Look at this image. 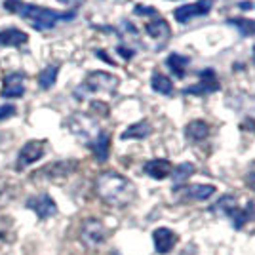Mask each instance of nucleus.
Wrapping results in <instances>:
<instances>
[{
    "instance_id": "nucleus-1",
    "label": "nucleus",
    "mask_w": 255,
    "mask_h": 255,
    "mask_svg": "<svg viewBox=\"0 0 255 255\" xmlns=\"http://www.w3.org/2000/svg\"><path fill=\"white\" fill-rule=\"evenodd\" d=\"M97 196L113 208H126L135 200V185L117 171H105L96 181Z\"/></svg>"
},
{
    "instance_id": "nucleus-2",
    "label": "nucleus",
    "mask_w": 255,
    "mask_h": 255,
    "mask_svg": "<svg viewBox=\"0 0 255 255\" xmlns=\"http://www.w3.org/2000/svg\"><path fill=\"white\" fill-rule=\"evenodd\" d=\"M19 15L31 25L32 29H36V31H50L59 21L75 19L76 13L75 11H55L50 10V8L36 6V4H23L21 10H19Z\"/></svg>"
},
{
    "instance_id": "nucleus-3",
    "label": "nucleus",
    "mask_w": 255,
    "mask_h": 255,
    "mask_svg": "<svg viewBox=\"0 0 255 255\" xmlns=\"http://www.w3.org/2000/svg\"><path fill=\"white\" fill-rule=\"evenodd\" d=\"M118 80L115 75L105 73V71H94L86 76V82L80 90H88V92H101V94H115L117 92Z\"/></svg>"
},
{
    "instance_id": "nucleus-4",
    "label": "nucleus",
    "mask_w": 255,
    "mask_h": 255,
    "mask_svg": "<svg viewBox=\"0 0 255 255\" xmlns=\"http://www.w3.org/2000/svg\"><path fill=\"white\" fill-rule=\"evenodd\" d=\"M69 128H71V131L75 133L76 137L84 139L88 145L101 133L97 122L92 117H88V115H73L69 118Z\"/></svg>"
},
{
    "instance_id": "nucleus-5",
    "label": "nucleus",
    "mask_w": 255,
    "mask_h": 255,
    "mask_svg": "<svg viewBox=\"0 0 255 255\" xmlns=\"http://www.w3.org/2000/svg\"><path fill=\"white\" fill-rule=\"evenodd\" d=\"M80 238L86 246L96 248V246L103 244L107 238V229L105 225L101 223L99 219H86L80 229Z\"/></svg>"
},
{
    "instance_id": "nucleus-6",
    "label": "nucleus",
    "mask_w": 255,
    "mask_h": 255,
    "mask_svg": "<svg viewBox=\"0 0 255 255\" xmlns=\"http://www.w3.org/2000/svg\"><path fill=\"white\" fill-rule=\"evenodd\" d=\"M219 88H221V86H219V80H217V76L213 73V69H206V71L200 73V84L185 88L183 94H185V96H187V94L202 96V94H213V92H217Z\"/></svg>"
},
{
    "instance_id": "nucleus-7",
    "label": "nucleus",
    "mask_w": 255,
    "mask_h": 255,
    "mask_svg": "<svg viewBox=\"0 0 255 255\" xmlns=\"http://www.w3.org/2000/svg\"><path fill=\"white\" fill-rule=\"evenodd\" d=\"M212 10V2L210 0H198L194 4H187V6H179L177 10L173 11L175 19L179 23H189L192 17H200V15H206Z\"/></svg>"
},
{
    "instance_id": "nucleus-8",
    "label": "nucleus",
    "mask_w": 255,
    "mask_h": 255,
    "mask_svg": "<svg viewBox=\"0 0 255 255\" xmlns=\"http://www.w3.org/2000/svg\"><path fill=\"white\" fill-rule=\"evenodd\" d=\"M42 154H44V143L42 141H36V139L27 141V143L21 147V150H19V156H17V168L23 170V168L31 166L32 162H36V160L42 158Z\"/></svg>"
},
{
    "instance_id": "nucleus-9",
    "label": "nucleus",
    "mask_w": 255,
    "mask_h": 255,
    "mask_svg": "<svg viewBox=\"0 0 255 255\" xmlns=\"http://www.w3.org/2000/svg\"><path fill=\"white\" fill-rule=\"evenodd\" d=\"M27 208L32 210L40 219H48V217H52V215L57 213V206H55V202L52 200V196H48V194L31 196V198L27 200Z\"/></svg>"
},
{
    "instance_id": "nucleus-10",
    "label": "nucleus",
    "mask_w": 255,
    "mask_h": 255,
    "mask_svg": "<svg viewBox=\"0 0 255 255\" xmlns=\"http://www.w3.org/2000/svg\"><path fill=\"white\" fill-rule=\"evenodd\" d=\"M23 94H25V76L21 73H10L4 76L0 96L6 99H15V97H21Z\"/></svg>"
},
{
    "instance_id": "nucleus-11",
    "label": "nucleus",
    "mask_w": 255,
    "mask_h": 255,
    "mask_svg": "<svg viewBox=\"0 0 255 255\" xmlns=\"http://www.w3.org/2000/svg\"><path fill=\"white\" fill-rule=\"evenodd\" d=\"M152 240H154V250L160 255H166L170 254L173 250V246L177 244V234L170 231V229H166V227H160L152 234Z\"/></svg>"
},
{
    "instance_id": "nucleus-12",
    "label": "nucleus",
    "mask_w": 255,
    "mask_h": 255,
    "mask_svg": "<svg viewBox=\"0 0 255 255\" xmlns=\"http://www.w3.org/2000/svg\"><path fill=\"white\" fill-rule=\"evenodd\" d=\"M143 170H145V173L150 175L152 179H166L171 173V164H170V160H166V158H154V160H149Z\"/></svg>"
},
{
    "instance_id": "nucleus-13",
    "label": "nucleus",
    "mask_w": 255,
    "mask_h": 255,
    "mask_svg": "<svg viewBox=\"0 0 255 255\" xmlns=\"http://www.w3.org/2000/svg\"><path fill=\"white\" fill-rule=\"evenodd\" d=\"M145 31L149 36L152 38H162V40H168L171 34V29H170V23L166 21V19H162V17H156V19H152L145 25Z\"/></svg>"
},
{
    "instance_id": "nucleus-14",
    "label": "nucleus",
    "mask_w": 255,
    "mask_h": 255,
    "mask_svg": "<svg viewBox=\"0 0 255 255\" xmlns=\"http://www.w3.org/2000/svg\"><path fill=\"white\" fill-rule=\"evenodd\" d=\"M208 133H210V126L204 120H192L185 128V135L191 139V141H196V143L204 141V139L208 137Z\"/></svg>"
},
{
    "instance_id": "nucleus-15",
    "label": "nucleus",
    "mask_w": 255,
    "mask_h": 255,
    "mask_svg": "<svg viewBox=\"0 0 255 255\" xmlns=\"http://www.w3.org/2000/svg\"><path fill=\"white\" fill-rule=\"evenodd\" d=\"M29 40L27 32L19 29H4L0 31V46H23Z\"/></svg>"
},
{
    "instance_id": "nucleus-16",
    "label": "nucleus",
    "mask_w": 255,
    "mask_h": 255,
    "mask_svg": "<svg viewBox=\"0 0 255 255\" xmlns=\"http://www.w3.org/2000/svg\"><path fill=\"white\" fill-rule=\"evenodd\" d=\"M109 147H111V137H109V133H105V131H101L90 143V149L94 150V154H96V158L99 162H105L107 160V156H109Z\"/></svg>"
},
{
    "instance_id": "nucleus-17",
    "label": "nucleus",
    "mask_w": 255,
    "mask_h": 255,
    "mask_svg": "<svg viewBox=\"0 0 255 255\" xmlns=\"http://www.w3.org/2000/svg\"><path fill=\"white\" fill-rule=\"evenodd\" d=\"M150 131H152V128H150L149 122H147V120H141L137 124H131L120 137L122 139H145L150 135Z\"/></svg>"
},
{
    "instance_id": "nucleus-18",
    "label": "nucleus",
    "mask_w": 255,
    "mask_h": 255,
    "mask_svg": "<svg viewBox=\"0 0 255 255\" xmlns=\"http://www.w3.org/2000/svg\"><path fill=\"white\" fill-rule=\"evenodd\" d=\"M166 65L170 67V71L173 73V76L183 78V76H185V71H187V65H189V57H185V55H181V53H170L168 59H166Z\"/></svg>"
},
{
    "instance_id": "nucleus-19",
    "label": "nucleus",
    "mask_w": 255,
    "mask_h": 255,
    "mask_svg": "<svg viewBox=\"0 0 255 255\" xmlns=\"http://www.w3.org/2000/svg\"><path fill=\"white\" fill-rule=\"evenodd\" d=\"M215 187L213 185H191L185 189V196L191 200H208L210 196H213Z\"/></svg>"
},
{
    "instance_id": "nucleus-20",
    "label": "nucleus",
    "mask_w": 255,
    "mask_h": 255,
    "mask_svg": "<svg viewBox=\"0 0 255 255\" xmlns=\"http://www.w3.org/2000/svg\"><path fill=\"white\" fill-rule=\"evenodd\" d=\"M57 75H59V65H48L42 73L38 75V86H40L42 90L53 88L55 80H57Z\"/></svg>"
},
{
    "instance_id": "nucleus-21",
    "label": "nucleus",
    "mask_w": 255,
    "mask_h": 255,
    "mask_svg": "<svg viewBox=\"0 0 255 255\" xmlns=\"http://www.w3.org/2000/svg\"><path fill=\"white\" fill-rule=\"evenodd\" d=\"M150 86H152V90H154V92L164 94V96H170L171 92H173V84H171V80L166 75H162V73H152Z\"/></svg>"
},
{
    "instance_id": "nucleus-22",
    "label": "nucleus",
    "mask_w": 255,
    "mask_h": 255,
    "mask_svg": "<svg viewBox=\"0 0 255 255\" xmlns=\"http://www.w3.org/2000/svg\"><path fill=\"white\" fill-rule=\"evenodd\" d=\"M75 168H76V162H73V160H63V162L52 164L48 170H44V173H48L50 177H65V175H69Z\"/></svg>"
},
{
    "instance_id": "nucleus-23",
    "label": "nucleus",
    "mask_w": 255,
    "mask_h": 255,
    "mask_svg": "<svg viewBox=\"0 0 255 255\" xmlns=\"http://www.w3.org/2000/svg\"><path fill=\"white\" fill-rule=\"evenodd\" d=\"M238 208V202H236V198L231 196V194H227V196H221L219 198V202H215L212 206V212L215 213H221V215H233V212Z\"/></svg>"
},
{
    "instance_id": "nucleus-24",
    "label": "nucleus",
    "mask_w": 255,
    "mask_h": 255,
    "mask_svg": "<svg viewBox=\"0 0 255 255\" xmlns=\"http://www.w3.org/2000/svg\"><path fill=\"white\" fill-rule=\"evenodd\" d=\"M194 173V164L191 162H183L179 166L173 168V183L175 185H181L183 181H187Z\"/></svg>"
},
{
    "instance_id": "nucleus-25",
    "label": "nucleus",
    "mask_w": 255,
    "mask_h": 255,
    "mask_svg": "<svg viewBox=\"0 0 255 255\" xmlns=\"http://www.w3.org/2000/svg\"><path fill=\"white\" fill-rule=\"evenodd\" d=\"M252 210H254V204H252V202L248 204L244 210H240V208H236V210H234L233 215H231L234 229H242V227H244L246 221H248V217L252 215Z\"/></svg>"
},
{
    "instance_id": "nucleus-26",
    "label": "nucleus",
    "mask_w": 255,
    "mask_h": 255,
    "mask_svg": "<svg viewBox=\"0 0 255 255\" xmlns=\"http://www.w3.org/2000/svg\"><path fill=\"white\" fill-rule=\"evenodd\" d=\"M231 25H234L244 36H254L255 34V19H242V17H233L229 19Z\"/></svg>"
},
{
    "instance_id": "nucleus-27",
    "label": "nucleus",
    "mask_w": 255,
    "mask_h": 255,
    "mask_svg": "<svg viewBox=\"0 0 255 255\" xmlns=\"http://www.w3.org/2000/svg\"><path fill=\"white\" fill-rule=\"evenodd\" d=\"M133 13H135V15H158L156 8H152V6H145V4H137V6L133 8Z\"/></svg>"
},
{
    "instance_id": "nucleus-28",
    "label": "nucleus",
    "mask_w": 255,
    "mask_h": 255,
    "mask_svg": "<svg viewBox=\"0 0 255 255\" xmlns=\"http://www.w3.org/2000/svg\"><path fill=\"white\" fill-rule=\"evenodd\" d=\"M90 109H92V111H97V115H101V117H109V105L103 103V101H94Z\"/></svg>"
},
{
    "instance_id": "nucleus-29",
    "label": "nucleus",
    "mask_w": 255,
    "mask_h": 255,
    "mask_svg": "<svg viewBox=\"0 0 255 255\" xmlns=\"http://www.w3.org/2000/svg\"><path fill=\"white\" fill-rule=\"evenodd\" d=\"M4 6H6V10L11 11V13H19L23 2L21 0H4Z\"/></svg>"
},
{
    "instance_id": "nucleus-30",
    "label": "nucleus",
    "mask_w": 255,
    "mask_h": 255,
    "mask_svg": "<svg viewBox=\"0 0 255 255\" xmlns=\"http://www.w3.org/2000/svg\"><path fill=\"white\" fill-rule=\"evenodd\" d=\"M15 115V107L13 105H2L0 107V120H6Z\"/></svg>"
},
{
    "instance_id": "nucleus-31",
    "label": "nucleus",
    "mask_w": 255,
    "mask_h": 255,
    "mask_svg": "<svg viewBox=\"0 0 255 255\" xmlns=\"http://www.w3.org/2000/svg\"><path fill=\"white\" fill-rule=\"evenodd\" d=\"M246 183L250 185L252 191H255V162L250 166V170H248V173H246Z\"/></svg>"
},
{
    "instance_id": "nucleus-32",
    "label": "nucleus",
    "mask_w": 255,
    "mask_h": 255,
    "mask_svg": "<svg viewBox=\"0 0 255 255\" xmlns=\"http://www.w3.org/2000/svg\"><path fill=\"white\" fill-rule=\"evenodd\" d=\"M118 53H120L124 59H131V57H133V52L128 50V48H124V46H118Z\"/></svg>"
},
{
    "instance_id": "nucleus-33",
    "label": "nucleus",
    "mask_w": 255,
    "mask_h": 255,
    "mask_svg": "<svg viewBox=\"0 0 255 255\" xmlns=\"http://www.w3.org/2000/svg\"><path fill=\"white\" fill-rule=\"evenodd\" d=\"M57 2H61V4H69V6H82L86 0H57Z\"/></svg>"
},
{
    "instance_id": "nucleus-34",
    "label": "nucleus",
    "mask_w": 255,
    "mask_h": 255,
    "mask_svg": "<svg viewBox=\"0 0 255 255\" xmlns=\"http://www.w3.org/2000/svg\"><path fill=\"white\" fill-rule=\"evenodd\" d=\"M96 55H97V57H101V59H103V61H107V63L115 65V61H113V59H111V57H109V55H105V53H103V50H97V52H96Z\"/></svg>"
},
{
    "instance_id": "nucleus-35",
    "label": "nucleus",
    "mask_w": 255,
    "mask_h": 255,
    "mask_svg": "<svg viewBox=\"0 0 255 255\" xmlns=\"http://www.w3.org/2000/svg\"><path fill=\"white\" fill-rule=\"evenodd\" d=\"M240 8H242V10H252L254 4H252V2H240Z\"/></svg>"
},
{
    "instance_id": "nucleus-36",
    "label": "nucleus",
    "mask_w": 255,
    "mask_h": 255,
    "mask_svg": "<svg viewBox=\"0 0 255 255\" xmlns=\"http://www.w3.org/2000/svg\"><path fill=\"white\" fill-rule=\"evenodd\" d=\"M254 61H255V46H254Z\"/></svg>"
},
{
    "instance_id": "nucleus-37",
    "label": "nucleus",
    "mask_w": 255,
    "mask_h": 255,
    "mask_svg": "<svg viewBox=\"0 0 255 255\" xmlns=\"http://www.w3.org/2000/svg\"><path fill=\"white\" fill-rule=\"evenodd\" d=\"M113 255H118V254H113Z\"/></svg>"
}]
</instances>
